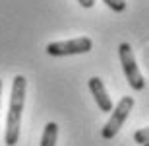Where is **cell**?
Listing matches in <instances>:
<instances>
[{
	"label": "cell",
	"instance_id": "6da1fadb",
	"mask_svg": "<svg viewBox=\"0 0 149 146\" xmlns=\"http://www.w3.org/2000/svg\"><path fill=\"white\" fill-rule=\"evenodd\" d=\"M25 90H27V80L25 76L17 74L12 82V94H10V107H8V117H6V133L4 140L8 146H16L19 140V129H22V113L25 105Z\"/></svg>",
	"mask_w": 149,
	"mask_h": 146
},
{
	"label": "cell",
	"instance_id": "7a4b0ae2",
	"mask_svg": "<svg viewBox=\"0 0 149 146\" xmlns=\"http://www.w3.org/2000/svg\"><path fill=\"white\" fill-rule=\"evenodd\" d=\"M118 56H120L122 70H124V76H126L130 88L136 90V92H141L145 88V78L138 68V62H136V56H134L132 45H130V43H120V45H118Z\"/></svg>",
	"mask_w": 149,
	"mask_h": 146
},
{
	"label": "cell",
	"instance_id": "5b68a950",
	"mask_svg": "<svg viewBox=\"0 0 149 146\" xmlns=\"http://www.w3.org/2000/svg\"><path fill=\"white\" fill-rule=\"evenodd\" d=\"M87 84H89V90H91V94L95 97V103L99 105V109L103 113H111L114 109V105H112V99H111V96H109V92L105 88V82L99 76H93V78H89Z\"/></svg>",
	"mask_w": 149,
	"mask_h": 146
},
{
	"label": "cell",
	"instance_id": "52a82bcc",
	"mask_svg": "<svg viewBox=\"0 0 149 146\" xmlns=\"http://www.w3.org/2000/svg\"><path fill=\"white\" fill-rule=\"evenodd\" d=\"M134 140L138 142V144H147L149 142V127H143V129H138L134 133Z\"/></svg>",
	"mask_w": 149,
	"mask_h": 146
},
{
	"label": "cell",
	"instance_id": "30bf717a",
	"mask_svg": "<svg viewBox=\"0 0 149 146\" xmlns=\"http://www.w3.org/2000/svg\"><path fill=\"white\" fill-rule=\"evenodd\" d=\"M0 97H2V80H0Z\"/></svg>",
	"mask_w": 149,
	"mask_h": 146
},
{
	"label": "cell",
	"instance_id": "9c48e42d",
	"mask_svg": "<svg viewBox=\"0 0 149 146\" xmlns=\"http://www.w3.org/2000/svg\"><path fill=\"white\" fill-rule=\"evenodd\" d=\"M77 2H79L83 8H93L95 6V0H77Z\"/></svg>",
	"mask_w": 149,
	"mask_h": 146
},
{
	"label": "cell",
	"instance_id": "277c9868",
	"mask_svg": "<svg viewBox=\"0 0 149 146\" xmlns=\"http://www.w3.org/2000/svg\"><path fill=\"white\" fill-rule=\"evenodd\" d=\"M93 49V41L89 37H76L68 41H52L47 45V53L50 56H70V55H83Z\"/></svg>",
	"mask_w": 149,
	"mask_h": 146
},
{
	"label": "cell",
	"instance_id": "3957f363",
	"mask_svg": "<svg viewBox=\"0 0 149 146\" xmlns=\"http://www.w3.org/2000/svg\"><path fill=\"white\" fill-rule=\"evenodd\" d=\"M134 97L130 96H124L118 103H116V107L111 111V119L105 123V127L101 129V136L105 138V140H111V138H114L116 135H118V130L122 129V125L126 123L128 115L132 113L134 109Z\"/></svg>",
	"mask_w": 149,
	"mask_h": 146
},
{
	"label": "cell",
	"instance_id": "8992f818",
	"mask_svg": "<svg viewBox=\"0 0 149 146\" xmlns=\"http://www.w3.org/2000/svg\"><path fill=\"white\" fill-rule=\"evenodd\" d=\"M56 138H58V125L54 121L45 125L43 136H41V146H56Z\"/></svg>",
	"mask_w": 149,
	"mask_h": 146
},
{
	"label": "cell",
	"instance_id": "ba28073f",
	"mask_svg": "<svg viewBox=\"0 0 149 146\" xmlns=\"http://www.w3.org/2000/svg\"><path fill=\"white\" fill-rule=\"evenodd\" d=\"M103 2L114 12H124L126 10V0H103Z\"/></svg>",
	"mask_w": 149,
	"mask_h": 146
},
{
	"label": "cell",
	"instance_id": "8fae6325",
	"mask_svg": "<svg viewBox=\"0 0 149 146\" xmlns=\"http://www.w3.org/2000/svg\"><path fill=\"white\" fill-rule=\"evenodd\" d=\"M143 146H149V142H147V144H143Z\"/></svg>",
	"mask_w": 149,
	"mask_h": 146
}]
</instances>
